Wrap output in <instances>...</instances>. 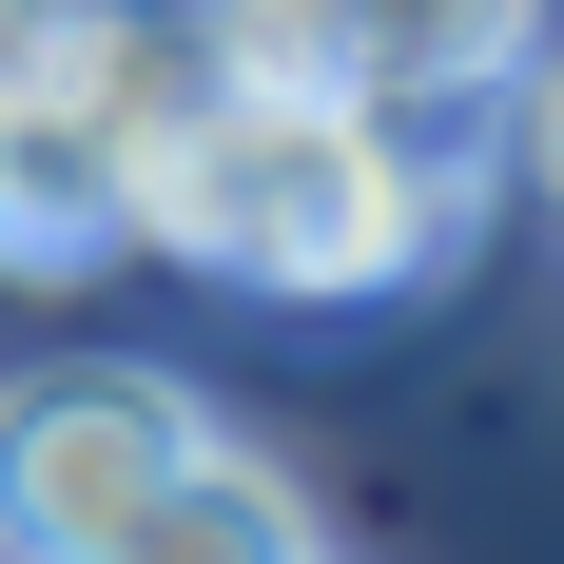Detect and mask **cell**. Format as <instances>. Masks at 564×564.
<instances>
[{"label":"cell","mask_w":564,"mask_h":564,"mask_svg":"<svg viewBox=\"0 0 564 564\" xmlns=\"http://www.w3.org/2000/svg\"><path fill=\"white\" fill-rule=\"evenodd\" d=\"M312 545H332V525H312V487H292L273 448H215V429H195V448H175V487L117 525L98 564H312Z\"/></svg>","instance_id":"obj_3"},{"label":"cell","mask_w":564,"mask_h":564,"mask_svg":"<svg viewBox=\"0 0 564 564\" xmlns=\"http://www.w3.org/2000/svg\"><path fill=\"white\" fill-rule=\"evenodd\" d=\"M137 215V137H78V117H0V253L20 273H58V253H98V234Z\"/></svg>","instance_id":"obj_4"},{"label":"cell","mask_w":564,"mask_h":564,"mask_svg":"<svg viewBox=\"0 0 564 564\" xmlns=\"http://www.w3.org/2000/svg\"><path fill=\"white\" fill-rule=\"evenodd\" d=\"M137 234H175L234 292L332 312V292H409L448 253V175L409 156L370 98H332V78H234L175 137H137Z\"/></svg>","instance_id":"obj_1"},{"label":"cell","mask_w":564,"mask_h":564,"mask_svg":"<svg viewBox=\"0 0 564 564\" xmlns=\"http://www.w3.org/2000/svg\"><path fill=\"white\" fill-rule=\"evenodd\" d=\"M525 195H545V215H564V40L525 58Z\"/></svg>","instance_id":"obj_5"},{"label":"cell","mask_w":564,"mask_h":564,"mask_svg":"<svg viewBox=\"0 0 564 564\" xmlns=\"http://www.w3.org/2000/svg\"><path fill=\"white\" fill-rule=\"evenodd\" d=\"M312 564H332V545H312Z\"/></svg>","instance_id":"obj_6"},{"label":"cell","mask_w":564,"mask_h":564,"mask_svg":"<svg viewBox=\"0 0 564 564\" xmlns=\"http://www.w3.org/2000/svg\"><path fill=\"white\" fill-rule=\"evenodd\" d=\"M175 448H195V390L137 370V350L0 370V564H98L175 487Z\"/></svg>","instance_id":"obj_2"}]
</instances>
